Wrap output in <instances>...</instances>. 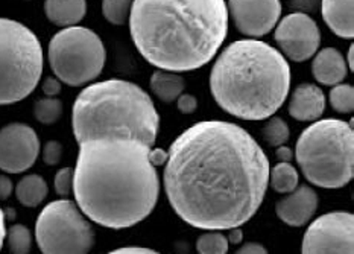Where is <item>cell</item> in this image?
<instances>
[{"mask_svg": "<svg viewBox=\"0 0 354 254\" xmlns=\"http://www.w3.org/2000/svg\"><path fill=\"white\" fill-rule=\"evenodd\" d=\"M269 160L259 142L233 122L203 120L167 151L169 204L194 228L242 227L260 209L269 186Z\"/></svg>", "mask_w": 354, "mask_h": 254, "instance_id": "1", "label": "cell"}, {"mask_svg": "<svg viewBox=\"0 0 354 254\" xmlns=\"http://www.w3.org/2000/svg\"><path fill=\"white\" fill-rule=\"evenodd\" d=\"M73 169V197L81 212L97 226L123 230L145 221L160 197L152 146L122 136L87 138Z\"/></svg>", "mask_w": 354, "mask_h": 254, "instance_id": "2", "label": "cell"}, {"mask_svg": "<svg viewBox=\"0 0 354 254\" xmlns=\"http://www.w3.org/2000/svg\"><path fill=\"white\" fill-rule=\"evenodd\" d=\"M225 0H133L129 33L153 67L194 72L209 64L228 34Z\"/></svg>", "mask_w": 354, "mask_h": 254, "instance_id": "3", "label": "cell"}, {"mask_svg": "<svg viewBox=\"0 0 354 254\" xmlns=\"http://www.w3.org/2000/svg\"><path fill=\"white\" fill-rule=\"evenodd\" d=\"M290 90L283 53L257 38L236 40L222 51L210 73V91L222 110L242 120H265L281 109Z\"/></svg>", "mask_w": 354, "mask_h": 254, "instance_id": "4", "label": "cell"}, {"mask_svg": "<svg viewBox=\"0 0 354 254\" xmlns=\"http://www.w3.org/2000/svg\"><path fill=\"white\" fill-rule=\"evenodd\" d=\"M76 142L104 136H122L153 146L160 116L149 93L137 84L111 78L90 84L76 96L72 109Z\"/></svg>", "mask_w": 354, "mask_h": 254, "instance_id": "5", "label": "cell"}, {"mask_svg": "<svg viewBox=\"0 0 354 254\" xmlns=\"http://www.w3.org/2000/svg\"><path fill=\"white\" fill-rule=\"evenodd\" d=\"M294 157L313 186L345 188L354 176L353 124L341 119L315 120L299 134Z\"/></svg>", "mask_w": 354, "mask_h": 254, "instance_id": "6", "label": "cell"}, {"mask_svg": "<svg viewBox=\"0 0 354 254\" xmlns=\"http://www.w3.org/2000/svg\"><path fill=\"white\" fill-rule=\"evenodd\" d=\"M43 66L38 37L23 23L0 17V105L17 104L32 93Z\"/></svg>", "mask_w": 354, "mask_h": 254, "instance_id": "7", "label": "cell"}, {"mask_svg": "<svg viewBox=\"0 0 354 254\" xmlns=\"http://www.w3.org/2000/svg\"><path fill=\"white\" fill-rule=\"evenodd\" d=\"M48 60L53 75L61 82L81 87L102 73L106 51L95 30L75 25L63 28L50 38Z\"/></svg>", "mask_w": 354, "mask_h": 254, "instance_id": "8", "label": "cell"}, {"mask_svg": "<svg viewBox=\"0 0 354 254\" xmlns=\"http://www.w3.org/2000/svg\"><path fill=\"white\" fill-rule=\"evenodd\" d=\"M95 239L87 217L67 198L49 203L35 221V241L44 254L88 253L95 247Z\"/></svg>", "mask_w": 354, "mask_h": 254, "instance_id": "9", "label": "cell"}, {"mask_svg": "<svg viewBox=\"0 0 354 254\" xmlns=\"http://www.w3.org/2000/svg\"><path fill=\"white\" fill-rule=\"evenodd\" d=\"M304 254L354 253V217L350 212H330L315 219L303 236Z\"/></svg>", "mask_w": 354, "mask_h": 254, "instance_id": "10", "label": "cell"}, {"mask_svg": "<svg viewBox=\"0 0 354 254\" xmlns=\"http://www.w3.org/2000/svg\"><path fill=\"white\" fill-rule=\"evenodd\" d=\"M274 40L284 57L303 63L318 52L321 30L317 21L307 14L292 12L275 25Z\"/></svg>", "mask_w": 354, "mask_h": 254, "instance_id": "11", "label": "cell"}, {"mask_svg": "<svg viewBox=\"0 0 354 254\" xmlns=\"http://www.w3.org/2000/svg\"><path fill=\"white\" fill-rule=\"evenodd\" d=\"M40 138L35 129L23 122H12L0 129V171L23 174L40 156Z\"/></svg>", "mask_w": 354, "mask_h": 254, "instance_id": "12", "label": "cell"}, {"mask_svg": "<svg viewBox=\"0 0 354 254\" xmlns=\"http://www.w3.org/2000/svg\"><path fill=\"white\" fill-rule=\"evenodd\" d=\"M228 15L242 35L260 38L271 33L280 20V0H228Z\"/></svg>", "mask_w": 354, "mask_h": 254, "instance_id": "13", "label": "cell"}, {"mask_svg": "<svg viewBox=\"0 0 354 254\" xmlns=\"http://www.w3.org/2000/svg\"><path fill=\"white\" fill-rule=\"evenodd\" d=\"M318 209V194L307 184L297 186L275 204V213L289 227H303Z\"/></svg>", "mask_w": 354, "mask_h": 254, "instance_id": "14", "label": "cell"}, {"mask_svg": "<svg viewBox=\"0 0 354 254\" xmlns=\"http://www.w3.org/2000/svg\"><path fill=\"white\" fill-rule=\"evenodd\" d=\"M288 110L298 122H315L326 111V96L315 84H299L290 96Z\"/></svg>", "mask_w": 354, "mask_h": 254, "instance_id": "15", "label": "cell"}, {"mask_svg": "<svg viewBox=\"0 0 354 254\" xmlns=\"http://www.w3.org/2000/svg\"><path fill=\"white\" fill-rule=\"evenodd\" d=\"M312 73L322 86L333 87L348 75V67L342 53L335 48H324L313 55Z\"/></svg>", "mask_w": 354, "mask_h": 254, "instance_id": "16", "label": "cell"}, {"mask_svg": "<svg viewBox=\"0 0 354 254\" xmlns=\"http://www.w3.org/2000/svg\"><path fill=\"white\" fill-rule=\"evenodd\" d=\"M354 0H322L321 14L332 33L341 38L354 37Z\"/></svg>", "mask_w": 354, "mask_h": 254, "instance_id": "17", "label": "cell"}, {"mask_svg": "<svg viewBox=\"0 0 354 254\" xmlns=\"http://www.w3.org/2000/svg\"><path fill=\"white\" fill-rule=\"evenodd\" d=\"M44 14L59 28L80 25L87 14V0H44Z\"/></svg>", "mask_w": 354, "mask_h": 254, "instance_id": "18", "label": "cell"}, {"mask_svg": "<svg viewBox=\"0 0 354 254\" xmlns=\"http://www.w3.org/2000/svg\"><path fill=\"white\" fill-rule=\"evenodd\" d=\"M151 90L152 93L156 95L161 102L171 104L175 102L176 98L181 93H184V89H186V81L181 75L176 72H169V71H161L157 69L156 72L151 76Z\"/></svg>", "mask_w": 354, "mask_h": 254, "instance_id": "19", "label": "cell"}, {"mask_svg": "<svg viewBox=\"0 0 354 254\" xmlns=\"http://www.w3.org/2000/svg\"><path fill=\"white\" fill-rule=\"evenodd\" d=\"M14 192L21 206L29 207V209H35V207L40 206L48 198L49 186L41 175L29 174L23 176L17 183Z\"/></svg>", "mask_w": 354, "mask_h": 254, "instance_id": "20", "label": "cell"}, {"mask_svg": "<svg viewBox=\"0 0 354 254\" xmlns=\"http://www.w3.org/2000/svg\"><path fill=\"white\" fill-rule=\"evenodd\" d=\"M299 175L295 166L289 161H279L272 171H269V184L279 194H289L298 186Z\"/></svg>", "mask_w": 354, "mask_h": 254, "instance_id": "21", "label": "cell"}, {"mask_svg": "<svg viewBox=\"0 0 354 254\" xmlns=\"http://www.w3.org/2000/svg\"><path fill=\"white\" fill-rule=\"evenodd\" d=\"M63 114V102L57 96H46L34 104V118L43 125H53Z\"/></svg>", "mask_w": 354, "mask_h": 254, "instance_id": "22", "label": "cell"}, {"mask_svg": "<svg viewBox=\"0 0 354 254\" xmlns=\"http://www.w3.org/2000/svg\"><path fill=\"white\" fill-rule=\"evenodd\" d=\"M5 241L8 250L14 254H28L32 250V233L23 224H14L6 228Z\"/></svg>", "mask_w": 354, "mask_h": 254, "instance_id": "23", "label": "cell"}, {"mask_svg": "<svg viewBox=\"0 0 354 254\" xmlns=\"http://www.w3.org/2000/svg\"><path fill=\"white\" fill-rule=\"evenodd\" d=\"M230 244L222 230H207L196 241V251L201 254H225Z\"/></svg>", "mask_w": 354, "mask_h": 254, "instance_id": "24", "label": "cell"}, {"mask_svg": "<svg viewBox=\"0 0 354 254\" xmlns=\"http://www.w3.org/2000/svg\"><path fill=\"white\" fill-rule=\"evenodd\" d=\"M261 137L263 140L269 145V146H277L284 145L290 137V129L289 125L284 122V119L279 118V116H272L268 118L266 125L261 129Z\"/></svg>", "mask_w": 354, "mask_h": 254, "instance_id": "25", "label": "cell"}, {"mask_svg": "<svg viewBox=\"0 0 354 254\" xmlns=\"http://www.w3.org/2000/svg\"><path fill=\"white\" fill-rule=\"evenodd\" d=\"M328 101L332 109L339 114H350L354 110V89L350 84H336L330 90Z\"/></svg>", "mask_w": 354, "mask_h": 254, "instance_id": "26", "label": "cell"}, {"mask_svg": "<svg viewBox=\"0 0 354 254\" xmlns=\"http://www.w3.org/2000/svg\"><path fill=\"white\" fill-rule=\"evenodd\" d=\"M133 0H104L102 14L105 20L114 26H122L129 20Z\"/></svg>", "mask_w": 354, "mask_h": 254, "instance_id": "27", "label": "cell"}, {"mask_svg": "<svg viewBox=\"0 0 354 254\" xmlns=\"http://www.w3.org/2000/svg\"><path fill=\"white\" fill-rule=\"evenodd\" d=\"M53 188H55L57 195L61 198H67L71 195L73 192V167H61L55 174Z\"/></svg>", "mask_w": 354, "mask_h": 254, "instance_id": "28", "label": "cell"}, {"mask_svg": "<svg viewBox=\"0 0 354 254\" xmlns=\"http://www.w3.org/2000/svg\"><path fill=\"white\" fill-rule=\"evenodd\" d=\"M63 145L58 140H49L43 146L41 158L48 166H57L61 163V158H63Z\"/></svg>", "mask_w": 354, "mask_h": 254, "instance_id": "29", "label": "cell"}, {"mask_svg": "<svg viewBox=\"0 0 354 254\" xmlns=\"http://www.w3.org/2000/svg\"><path fill=\"white\" fill-rule=\"evenodd\" d=\"M176 107L183 114H194L198 109V99L194 95L181 93L176 98Z\"/></svg>", "mask_w": 354, "mask_h": 254, "instance_id": "30", "label": "cell"}, {"mask_svg": "<svg viewBox=\"0 0 354 254\" xmlns=\"http://www.w3.org/2000/svg\"><path fill=\"white\" fill-rule=\"evenodd\" d=\"M61 89H63V86H61V81L57 76H48L41 84V90L46 96H58L61 93Z\"/></svg>", "mask_w": 354, "mask_h": 254, "instance_id": "31", "label": "cell"}, {"mask_svg": "<svg viewBox=\"0 0 354 254\" xmlns=\"http://www.w3.org/2000/svg\"><path fill=\"white\" fill-rule=\"evenodd\" d=\"M14 184L10 176L5 174H0V201H6L8 198L12 195Z\"/></svg>", "mask_w": 354, "mask_h": 254, "instance_id": "32", "label": "cell"}, {"mask_svg": "<svg viewBox=\"0 0 354 254\" xmlns=\"http://www.w3.org/2000/svg\"><path fill=\"white\" fill-rule=\"evenodd\" d=\"M237 254H266L268 250L259 242H248L236 251Z\"/></svg>", "mask_w": 354, "mask_h": 254, "instance_id": "33", "label": "cell"}, {"mask_svg": "<svg viewBox=\"0 0 354 254\" xmlns=\"http://www.w3.org/2000/svg\"><path fill=\"white\" fill-rule=\"evenodd\" d=\"M113 254H156L158 251L152 250V248H146V247H122V248H116L111 251Z\"/></svg>", "mask_w": 354, "mask_h": 254, "instance_id": "34", "label": "cell"}, {"mask_svg": "<svg viewBox=\"0 0 354 254\" xmlns=\"http://www.w3.org/2000/svg\"><path fill=\"white\" fill-rule=\"evenodd\" d=\"M275 158L279 161H289V163H290V161L294 160V151H292L289 146H284V145L277 146Z\"/></svg>", "mask_w": 354, "mask_h": 254, "instance_id": "35", "label": "cell"}, {"mask_svg": "<svg viewBox=\"0 0 354 254\" xmlns=\"http://www.w3.org/2000/svg\"><path fill=\"white\" fill-rule=\"evenodd\" d=\"M149 157H151V161H152L153 166H161V165L166 163L167 152L163 151V149H160V148H153V149L151 148Z\"/></svg>", "mask_w": 354, "mask_h": 254, "instance_id": "36", "label": "cell"}, {"mask_svg": "<svg viewBox=\"0 0 354 254\" xmlns=\"http://www.w3.org/2000/svg\"><path fill=\"white\" fill-rule=\"evenodd\" d=\"M228 244L237 245L241 244L243 239V232L241 230V227H234V228H228V235H227Z\"/></svg>", "mask_w": 354, "mask_h": 254, "instance_id": "37", "label": "cell"}, {"mask_svg": "<svg viewBox=\"0 0 354 254\" xmlns=\"http://www.w3.org/2000/svg\"><path fill=\"white\" fill-rule=\"evenodd\" d=\"M5 235H6V217H5V210L0 207V250L3 248Z\"/></svg>", "mask_w": 354, "mask_h": 254, "instance_id": "38", "label": "cell"}, {"mask_svg": "<svg viewBox=\"0 0 354 254\" xmlns=\"http://www.w3.org/2000/svg\"><path fill=\"white\" fill-rule=\"evenodd\" d=\"M353 60H354V48H353V44H351L350 48H348V55H347V61H348L347 67L350 69V71H353V69H354V63H353Z\"/></svg>", "mask_w": 354, "mask_h": 254, "instance_id": "39", "label": "cell"}, {"mask_svg": "<svg viewBox=\"0 0 354 254\" xmlns=\"http://www.w3.org/2000/svg\"><path fill=\"white\" fill-rule=\"evenodd\" d=\"M25 2H30V0H25Z\"/></svg>", "mask_w": 354, "mask_h": 254, "instance_id": "40", "label": "cell"}]
</instances>
